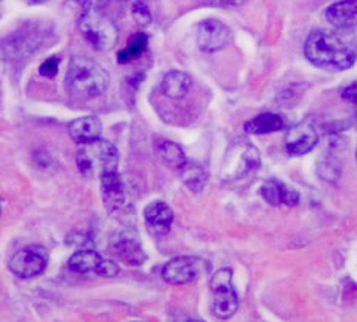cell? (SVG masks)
I'll return each instance as SVG.
<instances>
[{
  "label": "cell",
  "mask_w": 357,
  "mask_h": 322,
  "mask_svg": "<svg viewBox=\"0 0 357 322\" xmlns=\"http://www.w3.org/2000/svg\"><path fill=\"white\" fill-rule=\"evenodd\" d=\"M211 289L214 295V315L220 319L232 318L238 310V296L232 284V270L220 269L215 272V275L211 279Z\"/></svg>",
  "instance_id": "8992f818"
},
{
  "label": "cell",
  "mask_w": 357,
  "mask_h": 322,
  "mask_svg": "<svg viewBox=\"0 0 357 322\" xmlns=\"http://www.w3.org/2000/svg\"><path fill=\"white\" fill-rule=\"evenodd\" d=\"M342 98L351 104H357V83H353L344 89Z\"/></svg>",
  "instance_id": "4316f807"
},
{
  "label": "cell",
  "mask_w": 357,
  "mask_h": 322,
  "mask_svg": "<svg viewBox=\"0 0 357 322\" xmlns=\"http://www.w3.org/2000/svg\"><path fill=\"white\" fill-rule=\"evenodd\" d=\"M261 196L267 204L273 206L278 205H289L294 206L299 202V194L296 191L284 187L282 183L277 181H266L261 187Z\"/></svg>",
  "instance_id": "e0dca14e"
},
{
  "label": "cell",
  "mask_w": 357,
  "mask_h": 322,
  "mask_svg": "<svg viewBox=\"0 0 357 322\" xmlns=\"http://www.w3.org/2000/svg\"><path fill=\"white\" fill-rule=\"evenodd\" d=\"M118 150L112 142L96 139L93 142L83 144L77 151V165L83 176L100 179L104 174L115 173L118 170Z\"/></svg>",
  "instance_id": "3957f363"
},
{
  "label": "cell",
  "mask_w": 357,
  "mask_h": 322,
  "mask_svg": "<svg viewBox=\"0 0 357 322\" xmlns=\"http://www.w3.org/2000/svg\"><path fill=\"white\" fill-rule=\"evenodd\" d=\"M259 164H261L259 153L252 144L235 142L223 159L222 179L228 182L240 181L257 171Z\"/></svg>",
  "instance_id": "277c9868"
},
{
  "label": "cell",
  "mask_w": 357,
  "mask_h": 322,
  "mask_svg": "<svg viewBox=\"0 0 357 322\" xmlns=\"http://www.w3.org/2000/svg\"><path fill=\"white\" fill-rule=\"evenodd\" d=\"M319 135L312 123H299L289 128L286 135V148L294 156H303L318 146Z\"/></svg>",
  "instance_id": "7c38bea8"
},
{
  "label": "cell",
  "mask_w": 357,
  "mask_h": 322,
  "mask_svg": "<svg viewBox=\"0 0 357 322\" xmlns=\"http://www.w3.org/2000/svg\"><path fill=\"white\" fill-rule=\"evenodd\" d=\"M104 261L102 255H100L93 249H79L69 259V269L77 273H96L100 269L101 263Z\"/></svg>",
  "instance_id": "ffe728a7"
},
{
  "label": "cell",
  "mask_w": 357,
  "mask_h": 322,
  "mask_svg": "<svg viewBox=\"0 0 357 322\" xmlns=\"http://www.w3.org/2000/svg\"><path fill=\"white\" fill-rule=\"evenodd\" d=\"M156 151L164 162L173 170H183L186 165L185 153L181 146L168 139H159L156 142Z\"/></svg>",
  "instance_id": "44dd1931"
},
{
  "label": "cell",
  "mask_w": 357,
  "mask_h": 322,
  "mask_svg": "<svg viewBox=\"0 0 357 322\" xmlns=\"http://www.w3.org/2000/svg\"><path fill=\"white\" fill-rule=\"evenodd\" d=\"M356 159H357V153H356Z\"/></svg>",
  "instance_id": "1f68e13d"
},
{
  "label": "cell",
  "mask_w": 357,
  "mask_h": 322,
  "mask_svg": "<svg viewBox=\"0 0 357 322\" xmlns=\"http://www.w3.org/2000/svg\"><path fill=\"white\" fill-rule=\"evenodd\" d=\"M147 46H149L147 34H144V32H137V34L130 37L126 49H123L118 54V61L130 63L136 60L141 54H144L145 49H147Z\"/></svg>",
  "instance_id": "7402d4cb"
},
{
  "label": "cell",
  "mask_w": 357,
  "mask_h": 322,
  "mask_svg": "<svg viewBox=\"0 0 357 322\" xmlns=\"http://www.w3.org/2000/svg\"><path fill=\"white\" fill-rule=\"evenodd\" d=\"M231 29L217 19H206L199 25L197 43L202 51L217 52L231 43Z\"/></svg>",
  "instance_id": "30bf717a"
},
{
  "label": "cell",
  "mask_w": 357,
  "mask_h": 322,
  "mask_svg": "<svg viewBox=\"0 0 357 322\" xmlns=\"http://www.w3.org/2000/svg\"><path fill=\"white\" fill-rule=\"evenodd\" d=\"M192 79L188 74L181 70H172L162 79V92L172 100H181L190 92Z\"/></svg>",
  "instance_id": "ac0fdd59"
},
{
  "label": "cell",
  "mask_w": 357,
  "mask_h": 322,
  "mask_svg": "<svg viewBox=\"0 0 357 322\" xmlns=\"http://www.w3.org/2000/svg\"><path fill=\"white\" fill-rule=\"evenodd\" d=\"M132 15L135 22L137 23L139 26H149L151 23V14L150 10L147 8L144 2H135L132 6Z\"/></svg>",
  "instance_id": "cb8c5ba5"
},
{
  "label": "cell",
  "mask_w": 357,
  "mask_h": 322,
  "mask_svg": "<svg viewBox=\"0 0 357 322\" xmlns=\"http://www.w3.org/2000/svg\"><path fill=\"white\" fill-rule=\"evenodd\" d=\"M304 54L314 66L345 70L357 60V43L342 32L316 29L307 38Z\"/></svg>",
  "instance_id": "6da1fadb"
},
{
  "label": "cell",
  "mask_w": 357,
  "mask_h": 322,
  "mask_svg": "<svg viewBox=\"0 0 357 322\" xmlns=\"http://www.w3.org/2000/svg\"><path fill=\"white\" fill-rule=\"evenodd\" d=\"M211 2L228 8V6H241V5H245L248 0H211Z\"/></svg>",
  "instance_id": "83f0119b"
},
{
  "label": "cell",
  "mask_w": 357,
  "mask_h": 322,
  "mask_svg": "<svg viewBox=\"0 0 357 322\" xmlns=\"http://www.w3.org/2000/svg\"><path fill=\"white\" fill-rule=\"evenodd\" d=\"M145 223L149 224V228L158 236H164L169 231L174 220V213L172 206L165 202H151L147 208H145Z\"/></svg>",
  "instance_id": "5bb4252c"
},
{
  "label": "cell",
  "mask_w": 357,
  "mask_h": 322,
  "mask_svg": "<svg viewBox=\"0 0 357 322\" xmlns=\"http://www.w3.org/2000/svg\"><path fill=\"white\" fill-rule=\"evenodd\" d=\"M208 264L197 256H176L162 269V278L168 284H188L208 270Z\"/></svg>",
  "instance_id": "ba28073f"
},
{
  "label": "cell",
  "mask_w": 357,
  "mask_h": 322,
  "mask_svg": "<svg viewBox=\"0 0 357 322\" xmlns=\"http://www.w3.org/2000/svg\"><path fill=\"white\" fill-rule=\"evenodd\" d=\"M286 127V121L278 114H261L252 119H249L245 124V132L250 135H267L280 132Z\"/></svg>",
  "instance_id": "d6986e66"
},
{
  "label": "cell",
  "mask_w": 357,
  "mask_h": 322,
  "mask_svg": "<svg viewBox=\"0 0 357 322\" xmlns=\"http://www.w3.org/2000/svg\"><path fill=\"white\" fill-rule=\"evenodd\" d=\"M68 130H69L70 138L77 144H79V146H83V144H89L100 139V136L102 133V124L98 116L89 115V116H83L72 121L68 127Z\"/></svg>",
  "instance_id": "9a60e30c"
},
{
  "label": "cell",
  "mask_w": 357,
  "mask_h": 322,
  "mask_svg": "<svg viewBox=\"0 0 357 322\" xmlns=\"http://www.w3.org/2000/svg\"><path fill=\"white\" fill-rule=\"evenodd\" d=\"M47 266V254L37 246L23 247L13 255L10 270L19 278H34L43 273Z\"/></svg>",
  "instance_id": "9c48e42d"
},
{
  "label": "cell",
  "mask_w": 357,
  "mask_h": 322,
  "mask_svg": "<svg viewBox=\"0 0 357 322\" xmlns=\"http://www.w3.org/2000/svg\"><path fill=\"white\" fill-rule=\"evenodd\" d=\"M112 249L113 254L128 266H141L147 260L141 240L132 229H124L118 232L112 240Z\"/></svg>",
  "instance_id": "8fae6325"
},
{
  "label": "cell",
  "mask_w": 357,
  "mask_h": 322,
  "mask_svg": "<svg viewBox=\"0 0 357 322\" xmlns=\"http://www.w3.org/2000/svg\"><path fill=\"white\" fill-rule=\"evenodd\" d=\"M60 68V57H50L46 59L42 64H40V75L45 78H54L59 74Z\"/></svg>",
  "instance_id": "d4e9b609"
},
{
  "label": "cell",
  "mask_w": 357,
  "mask_h": 322,
  "mask_svg": "<svg viewBox=\"0 0 357 322\" xmlns=\"http://www.w3.org/2000/svg\"><path fill=\"white\" fill-rule=\"evenodd\" d=\"M119 272V268L116 263H113L110 260H105L101 263L98 272H96V275H101V277H115L116 273Z\"/></svg>",
  "instance_id": "484cf974"
},
{
  "label": "cell",
  "mask_w": 357,
  "mask_h": 322,
  "mask_svg": "<svg viewBox=\"0 0 357 322\" xmlns=\"http://www.w3.org/2000/svg\"><path fill=\"white\" fill-rule=\"evenodd\" d=\"M42 31L38 25L28 23L22 29H17L14 34L8 36L2 42V51L8 59H23L29 57L32 52L38 49L43 42Z\"/></svg>",
  "instance_id": "52a82bcc"
},
{
  "label": "cell",
  "mask_w": 357,
  "mask_h": 322,
  "mask_svg": "<svg viewBox=\"0 0 357 322\" xmlns=\"http://www.w3.org/2000/svg\"><path fill=\"white\" fill-rule=\"evenodd\" d=\"M81 36L96 51H109L118 42V29L105 15L89 11L78 20Z\"/></svg>",
  "instance_id": "5b68a950"
},
{
  "label": "cell",
  "mask_w": 357,
  "mask_h": 322,
  "mask_svg": "<svg viewBox=\"0 0 357 322\" xmlns=\"http://www.w3.org/2000/svg\"><path fill=\"white\" fill-rule=\"evenodd\" d=\"M0 213H2V204H0Z\"/></svg>",
  "instance_id": "4dcf8cb0"
},
{
  "label": "cell",
  "mask_w": 357,
  "mask_h": 322,
  "mask_svg": "<svg viewBox=\"0 0 357 322\" xmlns=\"http://www.w3.org/2000/svg\"><path fill=\"white\" fill-rule=\"evenodd\" d=\"M182 181L192 192H200L205 188L208 182V174L204 168L199 165L186 164L182 170Z\"/></svg>",
  "instance_id": "603a6c76"
},
{
  "label": "cell",
  "mask_w": 357,
  "mask_h": 322,
  "mask_svg": "<svg viewBox=\"0 0 357 322\" xmlns=\"http://www.w3.org/2000/svg\"><path fill=\"white\" fill-rule=\"evenodd\" d=\"M183 322H204V321H200V319H185Z\"/></svg>",
  "instance_id": "f1b7e54d"
},
{
  "label": "cell",
  "mask_w": 357,
  "mask_h": 322,
  "mask_svg": "<svg viewBox=\"0 0 357 322\" xmlns=\"http://www.w3.org/2000/svg\"><path fill=\"white\" fill-rule=\"evenodd\" d=\"M326 17L333 26L348 29L357 25V0H340L327 8Z\"/></svg>",
  "instance_id": "2e32d148"
},
{
  "label": "cell",
  "mask_w": 357,
  "mask_h": 322,
  "mask_svg": "<svg viewBox=\"0 0 357 322\" xmlns=\"http://www.w3.org/2000/svg\"><path fill=\"white\" fill-rule=\"evenodd\" d=\"M34 2H45V0H34Z\"/></svg>",
  "instance_id": "f546056e"
},
{
  "label": "cell",
  "mask_w": 357,
  "mask_h": 322,
  "mask_svg": "<svg viewBox=\"0 0 357 322\" xmlns=\"http://www.w3.org/2000/svg\"><path fill=\"white\" fill-rule=\"evenodd\" d=\"M110 84V77L104 68L84 57H75L69 63L66 86L70 95L81 100H91L102 95Z\"/></svg>",
  "instance_id": "7a4b0ae2"
},
{
  "label": "cell",
  "mask_w": 357,
  "mask_h": 322,
  "mask_svg": "<svg viewBox=\"0 0 357 322\" xmlns=\"http://www.w3.org/2000/svg\"><path fill=\"white\" fill-rule=\"evenodd\" d=\"M101 190H102L104 205L109 211L115 213L124 208L127 202V194H126L124 182L121 179L118 171L104 174L101 177Z\"/></svg>",
  "instance_id": "4fadbf2b"
}]
</instances>
